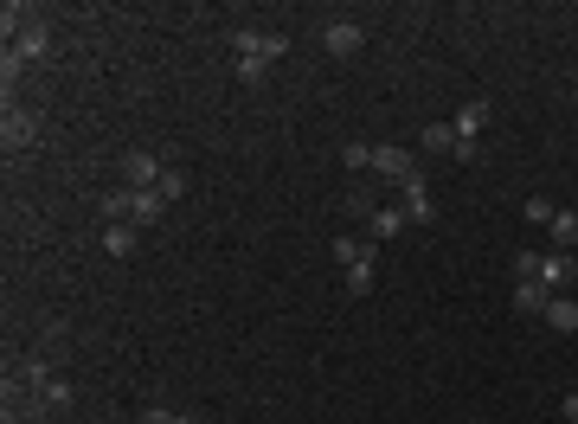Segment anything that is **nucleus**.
I'll list each match as a JSON object with an SVG mask.
<instances>
[{"instance_id": "obj_1", "label": "nucleus", "mask_w": 578, "mask_h": 424, "mask_svg": "<svg viewBox=\"0 0 578 424\" xmlns=\"http://www.w3.org/2000/svg\"><path fill=\"white\" fill-rule=\"evenodd\" d=\"M283 52H289L283 33H264V26H238V33H232V78H238V84H264L270 65H277Z\"/></svg>"}, {"instance_id": "obj_2", "label": "nucleus", "mask_w": 578, "mask_h": 424, "mask_svg": "<svg viewBox=\"0 0 578 424\" xmlns=\"http://www.w3.org/2000/svg\"><path fill=\"white\" fill-rule=\"evenodd\" d=\"M360 45H367V20H322V52L328 58H360Z\"/></svg>"}, {"instance_id": "obj_3", "label": "nucleus", "mask_w": 578, "mask_h": 424, "mask_svg": "<svg viewBox=\"0 0 578 424\" xmlns=\"http://www.w3.org/2000/svg\"><path fill=\"white\" fill-rule=\"evenodd\" d=\"M33 142H39V116L20 110V103H7V116H0V148H7V155H26Z\"/></svg>"}, {"instance_id": "obj_4", "label": "nucleus", "mask_w": 578, "mask_h": 424, "mask_svg": "<svg viewBox=\"0 0 578 424\" xmlns=\"http://www.w3.org/2000/svg\"><path fill=\"white\" fill-rule=\"evenodd\" d=\"M161 174H167V168H161L155 155H148V148H129V155L116 161V187H135V193H148Z\"/></svg>"}, {"instance_id": "obj_5", "label": "nucleus", "mask_w": 578, "mask_h": 424, "mask_svg": "<svg viewBox=\"0 0 578 424\" xmlns=\"http://www.w3.org/2000/svg\"><path fill=\"white\" fill-rule=\"evenodd\" d=\"M367 168L379 174V180H392V187H405V180L418 174V161H412V148H392V142H373V161Z\"/></svg>"}, {"instance_id": "obj_6", "label": "nucleus", "mask_w": 578, "mask_h": 424, "mask_svg": "<svg viewBox=\"0 0 578 424\" xmlns=\"http://www.w3.org/2000/svg\"><path fill=\"white\" fill-rule=\"evenodd\" d=\"M450 129H456V148H476V135L489 129V97H469L463 110L450 116Z\"/></svg>"}, {"instance_id": "obj_7", "label": "nucleus", "mask_w": 578, "mask_h": 424, "mask_svg": "<svg viewBox=\"0 0 578 424\" xmlns=\"http://www.w3.org/2000/svg\"><path fill=\"white\" fill-rule=\"evenodd\" d=\"M399 212H405L412 225H431V219H437V200H431V187H424V174H412V180L399 187Z\"/></svg>"}, {"instance_id": "obj_8", "label": "nucleus", "mask_w": 578, "mask_h": 424, "mask_svg": "<svg viewBox=\"0 0 578 424\" xmlns=\"http://www.w3.org/2000/svg\"><path fill=\"white\" fill-rule=\"evenodd\" d=\"M572 277H578V257H566V251H546V257H540V277H534V283H540L546 296H559V290H572Z\"/></svg>"}, {"instance_id": "obj_9", "label": "nucleus", "mask_w": 578, "mask_h": 424, "mask_svg": "<svg viewBox=\"0 0 578 424\" xmlns=\"http://www.w3.org/2000/svg\"><path fill=\"white\" fill-rule=\"evenodd\" d=\"M405 225H412V219H405L399 206H379V212H367V238H373V245H386V238H399Z\"/></svg>"}, {"instance_id": "obj_10", "label": "nucleus", "mask_w": 578, "mask_h": 424, "mask_svg": "<svg viewBox=\"0 0 578 424\" xmlns=\"http://www.w3.org/2000/svg\"><path fill=\"white\" fill-rule=\"evenodd\" d=\"M553 335H578V296H553L546 302V315H540Z\"/></svg>"}, {"instance_id": "obj_11", "label": "nucleus", "mask_w": 578, "mask_h": 424, "mask_svg": "<svg viewBox=\"0 0 578 424\" xmlns=\"http://www.w3.org/2000/svg\"><path fill=\"white\" fill-rule=\"evenodd\" d=\"M546 238H553V251H578V212H566V206H559L553 212V225H546Z\"/></svg>"}, {"instance_id": "obj_12", "label": "nucleus", "mask_w": 578, "mask_h": 424, "mask_svg": "<svg viewBox=\"0 0 578 424\" xmlns=\"http://www.w3.org/2000/svg\"><path fill=\"white\" fill-rule=\"evenodd\" d=\"M367 257H373V238H354V232H341V238H334V264H367Z\"/></svg>"}, {"instance_id": "obj_13", "label": "nucleus", "mask_w": 578, "mask_h": 424, "mask_svg": "<svg viewBox=\"0 0 578 424\" xmlns=\"http://www.w3.org/2000/svg\"><path fill=\"white\" fill-rule=\"evenodd\" d=\"M103 251H110V257H135V225L110 219V225H103Z\"/></svg>"}, {"instance_id": "obj_14", "label": "nucleus", "mask_w": 578, "mask_h": 424, "mask_svg": "<svg viewBox=\"0 0 578 424\" xmlns=\"http://www.w3.org/2000/svg\"><path fill=\"white\" fill-rule=\"evenodd\" d=\"M341 283H347V296H367L373 283H379V264H373V257H367V264H347Z\"/></svg>"}, {"instance_id": "obj_15", "label": "nucleus", "mask_w": 578, "mask_h": 424, "mask_svg": "<svg viewBox=\"0 0 578 424\" xmlns=\"http://www.w3.org/2000/svg\"><path fill=\"white\" fill-rule=\"evenodd\" d=\"M424 155H456V129L450 123H424Z\"/></svg>"}, {"instance_id": "obj_16", "label": "nucleus", "mask_w": 578, "mask_h": 424, "mask_svg": "<svg viewBox=\"0 0 578 424\" xmlns=\"http://www.w3.org/2000/svg\"><path fill=\"white\" fill-rule=\"evenodd\" d=\"M546 302H553V296H546L540 283H514V309H521V315H546Z\"/></svg>"}, {"instance_id": "obj_17", "label": "nucleus", "mask_w": 578, "mask_h": 424, "mask_svg": "<svg viewBox=\"0 0 578 424\" xmlns=\"http://www.w3.org/2000/svg\"><path fill=\"white\" fill-rule=\"evenodd\" d=\"M540 257H546V251H534V245H527V251H514V277H521V283H534V277H540Z\"/></svg>"}, {"instance_id": "obj_18", "label": "nucleus", "mask_w": 578, "mask_h": 424, "mask_svg": "<svg viewBox=\"0 0 578 424\" xmlns=\"http://www.w3.org/2000/svg\"><path fill=\"white\" fill-rule=\"evenodd\" d=\"M142 424H200V412H167V405H148Z\"/></svg>"}, {"instance_id": "obj_19", "label": "nucleus", "mask_w": 578, "mask_h": 424, "mask_svg": "<svg viewBox=\"0 0 578 424\" xmlns=\"http://www.w3.org/2000/svg\"><path fill=\"white\" fill-rule=\"evenodd\" d=\"M155 193H161V200H167V206H174V200H180V193H187V174H180V168H167V174L155 180Z\"/></svg>"}, {"instance_id": "obj_20", "label": "nucleus", "mask_w": 578, "mask_h": 424, "mask_svg": "<svg viewBox=\"0 0 578 424\" xmlns=\"http://www.w3.org/2000/svg\"><path fill=\"white\" fill-rule=\"evenodd\" d=\"M367 161H373V142H347V148H341V168H354V174H360Z\"/></svg>"}, {"instance_id": "obj_21", "label": "nucleus", "mask_w": 578, "mask_h": 424, "mask_svg": "<svg viewBox=\"0 0 578 424\" xmlns=\"http://www.w3.org/2000/svg\"><path fill=\"white\" fill-rule=\"evenodd\" d=\"M553 200H540V193H527V225H553Z\"/></svg>"}, {"instance_id": "obj_22", "label": "nucleus", "mask_w": 578, "mask_h": 424, "mask_svg": "<svg viewBox=\"0 0 578 424\" xmlns=\"http://www.w3.org/2000/svg\"><path fill=\"white\" fill-rule=\"evenodd\" d=\"M572 296H578V277H572Z\"/></svg>"}, {"instance_id": "obj_23", "label": "nucleus", "mask_w": 578, "mask_h": 424, "mask_svg": "<svg viewBox=\"0 0 578 424\" xmlns=\"http://www.w3.org/2000/svg\"><path fill=\"white\" fill-rule=\"evenodd\" d=\"M566 424H578V418H566Z\"/></svg>"}]
</instances>
